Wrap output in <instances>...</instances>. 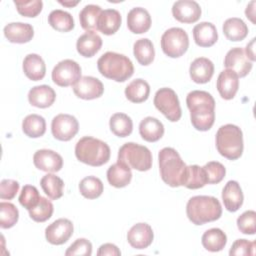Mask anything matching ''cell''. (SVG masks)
I'll use <instances>...</instances> for the list:
<instances>
[{
	"label": "cell",
	"mask_w": 256,
	"mask_h": 256,
	"mask_svg": "<svg viewBox=\"0 0 256 256\" xmlns=\"http://www.w3.org/2000/svg\"><path fill=\"white\" fill-rule=\"evenodd\" d=\"M19 190V183L12 179H3L0 183V198L2 200L13 199Z\"/></svg>",
	"instance_id": "obj_49"
},
{
	"label": "cell",
	"mask_w": 256,
	"mask_h": 256,
	"mask_svg": "<svg viewBox=\"0 0 256 256\" xmlns=\"http://www.w3.org/2000/svg\"><path fill=\"white\" fill-rule=\"evenodd\" d=\"M193 38L195 43L200 47H210L218 39L217 29L210 22H200L193 28Z\"/></svg>",
	"instance_id": "obj_25"
},
{
	"label": "cell",
	"mask_w": 256,
	"mask_h": 256,
	"mask_svg": "<svg viewBox=\"0 0 256 256\" xmlns=\"http://www.w3.org/2000/svg\"><path fill=\"white\" fill-rule=\"evenodd\" d=\"M127 27L134 34L147 32L151 27V16L142 7L132 8L127 15Z\"/></svg>",
	"instance_id": "obj_19"
},
{
	"label": "cell",
	"mask_w": 256,
	"mask_h": 256,
	"mask_svg": "<svg viewBox=\"0 0 256 256\" xmlns=\"http://www.w3.org/2000/svg\"><path fill=\"white\" fill-rule=\"evenodd\" d=\"M256 243L255 241H248L246 239H238L236 240L229 251V255L231 256H243V255H254Z\"/></svg>",
	"instance_id": "obj_48"
},
{
	"label": "cell",
	"mask_w": 256,
	"mask_h": 256,
	"mask_svg": "<svg viewBox=\"0 0 256 256\" xmlns=\"http://www.w3.org/2000/svg\"><path fill=\"white\" fill-rule=\"evenodd\" d=\"M81 78V67L72 59L60 61L52 70V80L60 87L74 86Z\"/></svg>",
	"instance_id": "obj_10"
},
{
	"label": "cell",
	"mask_w": 256,
	"mask_h": 256,
	"mask_svg": "<svg viewBox=\"0 0 256 256\" xmlns=\"http://www.w3.org/2000/svg\"><path fill=\"white\" fill-rule=\"evenodd\" d=\"M154 233L147 223H137L133 225L127 233L128 243L135 249H145L151 245Z\"/></svg>",
	"instance_id": "obj_17"
},
{
	"label": "cell",
	"mask_w": 256,
	"mask_h": 256,
	"mask_svg": "<svg viewBox=\"0 0 256 256\" xmlns=\"http://www.w3.org/2000/svg\"><path fill=\"white\" fill-rule=\"evenodd\" d=\"M109 126L112 133L118 137H127L133 130V122L125 113L113 114L110 117Z\"/></svg>",
	"instance_id": "obj_37"
},
{
	"label": "cell",
	"mask_w": 256,
	"mask_h": 256,
	"mask_svg": "<svg viewBox=\"0 0 256 256\" xmlns=\"http://www.w3.org/2000/svg\"><path fill=\"white\" fill-rule=\"evenodd\" d=\"M217 90L220 96L225 100H230L234 98L239 88V77L232 70L225 69L220 72L217 83Z\"/></svg>",
	"instance_id": "obj_18"
},
{
	"label": "cell",
	"mask_w": 256,
	"mask_h": 256,
	"mask_svg": "<svg viewBox=\"0 0 256 256\" xmlns=\"http://www.w3.org/2000/svg\"><path fill=\"white\" fill-rule=\"evenodd\" d=\"M102 9L98 5L89 4L84 6V8L79 13V21L81 27L86 31L97 30V23Z\"/></svg>",
	"instance_id": "obj_39"
},
{
	"label": "cell",
	"mask_w": 256,
	"mask_h": 256,
	"mask_svg": "<svg viewBox=\"0 0 256 256\" xmlns=\"http://www.w3.org/2000/svg\"><path fill=\"white\" fill-rule=\"evenodd\" d=\"M102 46V39L95 31H87L76 42L77 52L86 58L94 56Z\"/></svg>",
	"instance_id": "obj_24"
},
{
	"label": "cell",
	"mask_w": 256,
	"mask_h": 256,
	"mask_svg": "<svg viewBox=\"0 0 256 256\" xmlns=\"http://www.w3.org/2000/svg\"><path fill=\"white\" fill-rule=\"evenodd\" d=\"M14 4L18 13L24 17H36L42 10L43 2L41 0L18 1L15 0Z\"/></svg>",
	"instance_id": "obj_45"
},
{
	"label": "cell",
	"mask_w": 256,
	"mask_h": 256,
	"mask_svg": "<svg viewBox=\"0 0 256 256\" xmlns=\"http://www.w3.org/2000/svg\"><path fill=\"white\" fill-rule=\"evenodd\" d=\"M252 62L247 58L244 50L240 47L230 49L224 59L226 69L235 72L238 77H245L252 69Z\"/></svg>",
	"instance_id": "obj_13"
},
{
	"label": "cell",
	"mask_w": 256,
	"mask_h": 256,
	"mask_svg": "<svg viewBox=\"0 0 256 256\" xmlns=\"http://www.w3.org/2000/svg\"><path fill=\"white\" fill-rule=\"evenodd\" d=\"M35 167L45 172H58L63 166V159L60 154L49 149L37 150L33 155Z\"/></svg>",
	"instance_id": "obj_16"
},
{
	"label": "cell",
	"mask_w": 256,
	"mask_h": 256,
	"mask_svg": "<svg viewBox=\"0 0 256 256\" xmlns=\"http://www.w3.org/2000/svg\"><path fill=\"white\" fill-rule=\"evenodd\" d=\"M186 104L190 110L193 127L199 131L209 130L215 121V100L206 91L194 90L188 93Z\"/></svg>",
	"instance_id": "obj_1"
},
{
	"label": "cell",
	"mask_w": 256,
	"mask_h": 256,
	"mask_svg": "<svg viewBox=\"0 0 256 256\" xmlns=\"http://www.w3.org/2000/svg\"><path fill=\"white\" fill-rule=\"evenodd\" d=\"M118 161L131 169L148 171L152 167V154L146 146L128 142L120 147Z\"/></svg>",
	"instance_id": "obj_7"
},
{
	"label": "cell",
	"mask_w": 256,
	"mask_h": 256,
	"mask_svg": "<svg viewBox=\"0 0 256 256\" xmlns=\"http://www.w3.org/2000/svg\"><path fill=\"white\" fill-rule=\"evenodd\" d=\"M244 52H246L245 54L251 62L255 61V38L251 39V41L246 45V49Z\"/></svg>",
	"instance_id": "obj_51"
},
{
	"label": "cell",
	"mask_w": 256,
	"mask_h": 256,
	"mask_svg": "<svg viewBox=\"0 0 256 256\" xmlns=\"http://www.w3.org/2000/svg\"><path fill=\"white\" fill-rule=\"evenodd\" d=\"M19 218L17 207L10 202L0 203V226L3 229L13 227Z\"/></svg>",
	"instance_id": "obj_42"
},
{
	"label": "cell",
	"mask_w": 256,
	"mask_h": 256,
	"mask_svg": "<svg viewBox=\"0 0 256 256\" xmlns=\"http://www.w3.org/2000/svg\"><path fill=\"white\" fill-rule=\"evenodd\" d=\"M216 147L220 155L229 159L236 160L243 153V133L234 124L222 125L216 133Z\"/></svg>",
	"instance_id": "obj_6"
},
{
	"label": "cell",
	"mask_w": 256,
	"mask_h": 256,
	"mask_svg": "<svg viewBox=\"0 0 256 256\" xmlns=\"http://www.w3.org/2000/svg\"><path fill=\"white\" fill-rule=\"evenodd\" d=\"M40 198L41 196L39 195V192L35 186L25 185L19 195V202L24 208L30 210L38 204Z\"/></svg>",
	"instance_id": "obj_44"
},
{
	"label": "cell",
	"mask_w": 256,
	"mask_h": 256,
	"mask_svg": "<svg viewBox=\"0 0 256 256\" xmlns=\"http://www.w3.org/2000/svg\"><path fill=\"white\" fill-rule=\"evenodd\" d=\"M79 130L77 119L69 114H58L51 122V132L55 139L60 141L71 140Z\"/></svg>",
	"instance_id": "obj_11"
},
{
	"label": "cell",
	"mask_w": 256,
	"mask_h": 256,
	"mask_svg": "<svg viewBox=\"0 0 256 256\" xmlns=\"http://www.w3.org/2000/svg\"><path fill=\"white\" fill-rule=\"evenodd\" d=\"M59 3L66 7H73L76 6L79 3V1H59Z\"/></svg>",
	"instance_id": "obj_53"
},
{
	"label": "cell",
	"mask_w": 256,
	"mask_h": 256,
	"mask_svg": "<svg viewBox=\"0 0 256 256\" xmlns=\"http://www.w3.org/2000/svg\"><path fill=\"white\" fill-rule=\"evenodd\" d=\"M97 68L101 75L116 82H124L134 73L133 63L127 56L111 51L98 59Z\"/></svg>",
	"instance_id": "obj_3"
},
{
	"label": "cell",
	"mask_w": 256,
	"mask_h": 256,
	"mask_svg": "<svg viewBox=\"0 0 256 256\" xmlns=\"http://www.w3.org/2000/svg\"><path fill=\"white\" fill-rule=\"evenodd\" d=\"M223 33L230 41H241L248 34V27L245 22L238 17H232L225 20L223 24Z\"/></svg>",
	"instance_id": "obj_30"
},
{
	"label": "cell",
	"mask_w": 256,
	"mask_h": 256,
	"mask_svg": "<svg viewBox=\"0 0 256 256\" xmlns=\"http://www.w3.org/2000/svg\"><path fill=\"white\" fill-rule=\"evenodd\" d=\"M92 254V244L85 238H79L73 242L65 251L66 256H90Z\"/></svg>",
	"instance_id": "obj_47"
},
{
	"label": "cell",
	"mask_w": 256,
	"mask_h": 256,
	"mask_svg": "<svg viewBox=\"0 0 256 256\" xmlns=\"http://www.w3.org/2000/svg\"><path fill=\"white\" fill-rule=\"evenodd\" d=\"M73 229V224L69 219H57L46 227V240L53 245H62L66 243L72 236Z\"/></svg>",
	"instance_id": "obj_12"
},
{
	"label": "cell",
	"mask_w": 256,
	"mask_h": 256,
	"mask_svg": "<svg viewBox=\"0 0 256 256\" xmlns=\"http://www.w3.org/2000/svg\"><path fill=\"white\" fill-rule=\"evenodd\" d=\"M97 255L98 256H105V255L120 256L121 252L116 245H114L112 243H105L99 247V249L97 251Z\"/></svg>",
	"instance_id": "obj_50"
},
{
	"label": "cell",
	"mask_w": 256,
	"mask_h": 256,
	"mask_svg": "<svg viewBox=\"0 0 256 256\" xmlns=\"http://www.w3.org/2000/svg\"><path fill=\"white\" fill-rule=\"evenodd\" d=\"M237 227L243 234L253 235L256 232V212L248 210L237 218Z\"/></svg>",
	"instance_id": "obj_46"
},
{
	"label": "cell",
	"mask_w": 256,
	"mask_h": 256,
	"mask_svg": "<svg viewBox=\"0 0 256 256\" xmlns=\"http://www.w3.org/2000/svg\"><path fill=\"white\" fill-rule=\"evenodd\" d=\"M102 181L95 176H87L79 183V191L81 195L87 199H96L103 192Z\"/></svg>",
	"instance_id": "obj_40"
},
{
	"label": "cell",
	"mask_w": 256,
	"mask_h": 256,
	"mask_svg": "<svg viewBox=\"0 0 256 256\" xmlns=\"http://www.w3.org/2000/svg\"><path fill=\"white\" fill-rule=\"evenodd\" d=\"M139 133L145 141L156 142L162 138L164 134V126L157 118L148 116L140 122Z\"/></svg>",
	"instance_id": "obj_28"
},
{
	"label": "cell",
	"mask_w": 256,
	"mask_h": 256,
	"mask_svg": "<svg viewBox=\"0 0 256 256\" xmlns=\"http://www.w3.org/2000/svg\"><path fill=\"white\" fill-rule=\"evenodd\" d=\"M56 99V93L48 85H38L31 88L28 92L29 103L37 108H48Z\"/></svg>",
	"instance_id": "obj_23"
},
{
	"label": "cell",
	"mask_w": 256,
	"mask_h": 256,
	"mask_svg": "<svg viewBox=\"0 0 256 256\" xmlns=\"http://www.w3.org/2000/svg\"><path fill=\"white\" fill-rule=\"evenodd\" d=\"M76 158L90 166H101L110 159V147L104 141L84 136L79 139L75 146Z\"/></svg>",
	"instance_id": "obj_5"
},
{
	"label": "cell",
	"mask_w": 256,
	"mask_h": 256,
	"mask_svg": "<svg viewBox=\"0 0 256 256\" xmlns=\"http://www.w3.org/2000/svg\"><path fill=\"white\" fill-rule=\"evenodd\" d=\"M155 107L171 122H177L182 115L177 94L171 88H160L154 96Z\"/></svg>",
	"instance_id": "obj_9"
},
{
	"label": "cell",
	"mask_w": 256,
	"mask_h": 256,
	"mask_svg": "<svg viewBox=\"0 0 256 256\" xmlns=\"http://www.w3.org/2000/svg\"><path fill=\"white\" fill-rule=\"evenodd\" d=\"M222 200L229 212H236L243 204L244 195L237 181H228L222 190Z\"/></svg>",
	"instance_id": "obj_22"
},
{
	"label": "cell",
	"mask_w": 256,
	"mask_h": 256,
	"mask_svg": "<svg viewBox=\"0 0 256 256\" xmlns=\"http://www.w3.org/2000/svg\"><path fill=\"white\" fill-rule=\"evenodd\" d=\"M189 74L191 79L198 84H204L211 80L214 74L213 62L205 57L196 58L190 65Z\"/></svg>",
	"instance_id": "obj_21"
},
{
	"label": "cell",
	"mask_w": 256,
	"mask_h": 256,
	"mask_svg": "<svg viewBox=\"0 0 256 256\" xmlns=\"http://www.w3.org/2000/svg\"><path fill=\"white\" fill-rule=\"evenodd\" d=\"M207 184V179L203 167L198 165H190L186 167L182 186L188 189H199Z\"/></svg>",
	"instance_id": "obj_34"
},
{
	"label": "cell",
	"mask_w": 256,
	"mask_h": 256,
	"mask_svg": "<svg viewBox=\"0 0 256 256\" xmlns=\"http://www.w3.org/2000/svg\"><path fill=\"white\" fill-rule=\"evenodd\" d=\"M255 4H256V2L255 1H251L248 5H247V7H246V9H245V14H246V17L253 23V24H255Z\"/></svg>",
	"instance_id": "obj_52"
},
{
	"label": "cell",
	"mask_w": 256,
	"mask_h": 256,
	"mask_svg": "<svg viewBox=\"0 0 256 256\" xmlns=\"http://www.w3.org/2000/svg\"><path fill=\"white\" fill-rule=\"evenodd\" d=\"M131 179V168L119 161L111 165L107 170V180L113 187L123 188L130 183Z\"/></svg>",
	"instance_id": "obj_29"
},
{
	"label": "cell",
	"mask_w": 256,
	"mask_h": 256,
	"mask_svg": "<svg viewBox=\"0 0 256 256\" xmlns=\"http://www.w3.org/2000/svg\"><path fill=\"white\" fill-rule=\"evenodd\" d=\"M189 47V38L186 31L179 27L166 30L161 37V48L165 55L171 58L182 56Z\"/></svg>",
	"instance_id": "obj_8"
},
{
	"label": "cell",
	"mask_w": 256,
	"mask_h": 256,
	"mask_svg": "<svg viewBox=\"0 0 256 256\" xmlns=\"http://www.w3.org/2000/svg\"><path fill=\"white\" fill-rule=\"evenodd\" d=\"M40 185L44 193L51 200H57L63 195L64 182L60 177L54 174L48 173L44 175L40 180Z\"/></svg>",
	"instance_id": "obj_36"
},
{
	"label": "cell",
	"mask_w": 256,
	"mask_h": 256,
	"mask_svg": "<svg viewBox=\"0 0 256 256\" xmlns=\"http://www.w3.org/2000/svg\"><path fill=\"white\" fill-rule=\"evenodd\" d=\"M186 214L193 224L203 225L207 222L218 220L222 214V207L217 198L199 195L188 200Z\"/></svg>",
	"instance_id": "obj_2"
},
{
	"label": "cell",
	"mask_w": 256,
	"mask_h": 256,
	"mask_svg": "<svg viewBox=\"0 0 256 256\" xmlns=\"http://www.w3.org/2000/svg\"><path fill=\"white\" fill-rule=\"evenodd\" d=\"M207 184H218L223 180L226 174L224 165L218 161H210L203 166Z\"/></svg>",
	"instance_id": "obj_43"
},
{
	"label": "cell",
	"mask_w": 256,
	"mask_h": 256,
	"mask_svg": "<svg viewBox=\"0 0 256 256\" xmlns=\"http://www.w3.org/2000/svg\"><path fill=\"white\" fill-rule=\"evenodd\" d=\"M4 35L12 43L23 44L32 40L34 29L28 23L12 22L4 27Z\"/></svg>",
	"instance_id": "obj_20"
},
{
	"label": "cell",
	"mask_w": 256,
	"mask_h": 256,
	"mask_svg": "<svg viewBox=\"0 0 256 256\" xmlns=\"http://www.w3.org/2000/svg\"><path fill=\"white\" fill-rule=\"evenodd\" d=\"M121 22L122 18L119 11L116 9H105L102 10L99 16L97 30L105 35H112L118 31Z\"/></svg>",
	"instance_id": "obj_27"
},
{
	"label": "cell",
	"mask_w": 256,
	"mask_h": 256,
	"mask_svg": "<svg viewBox=\"0 0 256 256\" xmlns=\"http://www.w3.org/2000/svg\"><path fill=\"white\" fill-rule=\"evenodd\" d=\"M159 170L162 180L171 187L182 186L187 165L179 153L171 147H165L158 154Z\"/></svg>",
	"instance_id": "obj_4"
},
{
	"label": "cell",
	"mask_w": 256,
	"mask_h": 256,
	"mask_svg": "<svg viewBox=\"0 0 256 256\" xmlns=\"http://www.w3.org/2000/svg\"><path fill=\"white\" fill-rule=\"evenodd\" d=\"M22 67L26 77L32 81L42 80L46 74V66L44 60L41 56L35 53H31L25 56Z\"/></svg>",
	"instance_id": "obj_26"
},
{
	"label": "cell",
	"mask_w": 256,
	"mask_h": 256,
	"mask_svg": "<svg viewBox=\"0 0 256 256\" xmlns=\"http://www.w3.org/2000/svg\"><path fill=\"white\" fill-rule=\"evenodd\" d=\"M48 23L52 28L60 32H69L74 28V19L69 12L56 9L50 12Z\"/></svg>",
	"instance_id": "obj_38"
},
{
	"label": "cell",
	"mask_w": 256,
	"mask_h": 256,
	"mask_svg": "<svg viewBox=\"0 0 256 256\" xmlns=\"http://www.w3.org/2000/svg\"><path fill=\"white\" fill-rule=\"evenodd\" d=\"M22 130L30 138L41 137L46 131V121L38 114H30L24 118Z\"/></svg>",
	"instance_id": "obj_35"
},
{
	"label": "cell",
	"mask_w": 256,
	"mask_h": 256,
	"mask_svg": "<svg viewBox=\"0 0 256 256\" xmlns=\"http://www.w3.org/2000/svg\"><path fill=\"white\" fill-rule=\"evenodd\" d=\"M133 53L139 64L147 66L151 64L155 57L153 43L148 38H140L133 45Z\"/></svg>",
	"instance_id": "obj_33"
},
{
	"label": "cell",
	"mask_w": 256,
	"mask_h": 256,
	"mask_svg": "<svg viewBox=\"0 0 256 256\" xmlns=\"http://www.w3.org/2000/svg\"><path fill=\"white\" fill-rule=\"evenodd\" d=\"M73 92L78 98L92 100L102 96L104 86L98 78L92 76H83L73 86Z\"/></svg>",
	"instance_id": "obj_14"
},
{
	"label": "cell",
	"mask_w": 256,
	"mask_h": 256,
	"mask_svg": "<svg viewBox=\"0 0 256 256\" xmlns=\"http://www.w3.org/2000/svg\"><path fill=\"white\" fill-rule=\"evenodd\" d=\"M28 211L30 218L35 222H45L52 216L54 207L50 200L45 197H41L38 204Z\"/></svg>",
	"instance_id": "obj_41"
},
{
	"label": "cell",
	"mask_w": 256,
	"mask_h": 256,
	"mask_svg": "<svg viewBox=\"0 0 256 256\" xmlns=\"http://www.w3.org/2000/svg\"><path fill=\"white\" fill-rule=\"evenodd\" d=\"M172 14L182 23H194L201 17L200 5L193 0H179L172 6Z\"/></svg>",
	"instance_id": "obj_15"
},
{
	"label": "cell",
	"mask_w": 256,
	"mask_h": 256,
	"mask_svg": "<svg viewBox=\"0 0 256 256\" xmlns=\"http://www.w3.org/2000/svg\"><path fill=\"white\" fill-rule=\"evenodd\" d=\"M201 242L206 250L211 252H218L225 247L227 243V236L221 229L211 228L204 232L201 238Z\"/></svg>",
	"instance_id": "obj_32"
},
{
	"label": "cell",
	"mask_w": 256,
	"mask_h": 256,
	"mask_svg": "<svg viewBox=\"0 0 256 256\" xmlns=\"http://www.w3.org/2000/svg\"><path fill=\"white\" fill-rule=\"evenodd\" d=\"M150 94V86L143 79H135L125 88L126 98L133 103H141L148 99Z\"/></svg>",
	"instance_id": "obj_31"
}]
</instances>
